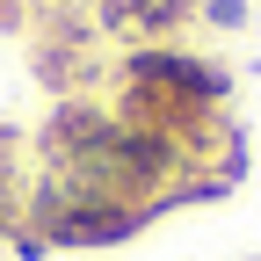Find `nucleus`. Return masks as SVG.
Instances as JSON below:
<instances>
[{
    "label": "nucleus",
    "mask_w": 261,
    "mask_h": 261,
    "mask_svg": "<svg viewBox=\"0 0 261 261\" xmlns=\"http://www.w3.org/2000/svg\"><path fill=\"white\" fill-rule=\"evenodd\" d=\"M247 8H254V0H196V22H211V29H247Z\"/></svg>",
    "instance_id": "2"
},
{
    "label": "nucleus",
    "mask_w": 261,
    "mask_h": 261,
    "mask_svg": "<svg viewBox=\"0 0 261 261\" xmlns=\"http://www.w3.org/2000/svg\"><path fill=\"white\" fill-rule=\"evenodd\" d=\"M94 22L130 44H174V29L196 22V0H94Z\"/></svg>",
    "instance_id": "1"
}]
</instances>
